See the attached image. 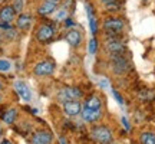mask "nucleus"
I'll use <instances>...</instances> for the list:
<instances>
[{
	"mask_svg": "<svg viewBox=\"0 0 155 144\" xmlns=\"http://www.w3.org/2000/svg\"><path fill=\"white\" fill-rule=\"evenodd\" d=\"M111 68L112 72L116 75H124L129 71V62L125 56H122V53H112L111 55Z\"/></svg>",
	"mask_w": 155,
	"mask_h": 144,
	"instance_id": "1",
	"label": "nucleus"
},
{
	"mask_svg": "<svg viewBox=\"0 0 155 144\" xmlns=\"http://www.w3.org/2000/svg\"><path fill=\"white\" fill-rule=\"evenodd\" d=\"M91 137L99 144H108L112 141V131L106 125H96L92 128Z\"/></svg>",
	"mask_w": 155,
	"mask_h": 144,
	"instance_id": "2",
	"label": "nucleus"
},
{
	"mask_svg": "<svg viewBox=\"0 0 155 144\" xmlns=\"http://www.w3.org/2000/svg\"><path fill=\"white\" fill-rule=\"evenodd\" d=\"M82 97V91L79 88H75V87H66L59 91L58 94V100L61 102H66V101H73V100H79Z\"/></svg>",
	"mask_w": 155,
	"mask_h": 144,
	"instance_id": "3",
	"label": "nucleus"
},
{
	"mask_svg": "<svg viewBox=\"0 0 155 144\" xmlns=\"http://www.w3.org/2000/svg\"><path fill=\"white\" fill-rule=\"evenodd\" d=\"M124 26H125V23L119 17H109V19H106L105 22H104V29L106 30V33L114 35V36L116 33H119L122 29H124Z\"/></svg>",
	"mask_w": 155,
	"mask_h": 144,
	"instance_id": "4",
	"label": "nucleus"
},
{
	"mask_svg": "<svg viewBox=\"0 0 155 144\" xmlns=\"http://www.w3.org/2000/svg\"><path fill=\"white\" fill-rule=\"evenodd\" d=\"M55 72V63L50 61H42L36 63L33 68V74L38 77H48Z\"/></svg>",
	"mask_w": 155,
	"mask_h": 144,
	"instance_id": "5",
	"label": "nucleus"
},
{
	"mask_svg": "<svg viewBox=\"0 0 155 144\" xmlns=\"http://www.w3.org/2000/svg\"><path fill=\"white\" fill-rule=\"evenodd\" d=\"M53 35H55V29L50 25H40L38 28V30H36V39L39 42H42V43L50 40L53 38Z\"/></svg>",
	"mask_w": 155,
	"mask_h": 144,
	"instance_id": "6",
	"label": "nucleus"
},
{
	"mask_svg": "<svg viewBox=\"0 0 155 144\" xmlns=\"http://www.w3.org/2000/svg\"><path fill=\"white\" fill-rule=\"evenodd\" d=\"M52 140H53V135H52L50 131L40 130V131H36V133L32 134L30 143L32 144H50Z\"/></svg>",
	"mask_w": 155,
	"mask_h": 144,
	"instance_id": "7",
	"label": "nucleus"
},
{
	"mask_svg": "<svg viewBox=\"0 0 155 144\" xmlns=\"http://www.w3.org/2000/svg\"><path fill=\"white\" fill-rule=\"evenodd\" d=\"M105 48H106V50H108L111 55L112 53H124V50H125V45H124L122 40H119L116 36H114V38H111V39H108V40H106Z\"/></svg>",
	"mask_w": 155,
	"mask_h": 144,
	"instance_id": "8",
	"label": "nucleus"
},
{
	"mask_svg": "<svg viewBox=\"0 0 155 144\" xmlns=\"http://www.w3.org/2000/svg\"><path fill=\"white\" fill-rule=\"evenodd\" d=\"M62 105H63L65 114L69 117H75V115H78V114H81V111H82V105H81L79 100L66 101V102H62Z\"/></svg>",
	"mask_w": 155,
	"mask_h": 144,
	"instance_id": "9",
	"label": "nucleus"
},
{
	"mask_svg": "<svg viewBox=\"0 0 155 144\" xmlns=\"http://www.w3.org/2000/svg\"><path fill=\"white\" fill-rule=\"evenodd\" d=\"M58 5H59V2H55V0H43V2L40 3V6L38 7L39 15H42V16H49V15H52L53 12H56Z\"/></svg>",
	"mask_w": 155,
	"mask_h": 144,
	"instance_id": "10",
	"label": "nucleus"
},
{
	"mask_svg": "<svg viewBox=\"0 0 155 144\" xmlns=\"http://www.w3.org/2000/svg\"><path fill=\"white\" fill-rule=\"evenodd\" d=\"M15 89H16L17 95H19L23 101H30L32 100V91H30V88H29L23 81H20V79L16 81V82H15Z\"/></svg>",
	"mask_w": 155,
	"mask_h": 144,
	"instance_id": "11",
	"label": "nucleus"
},
{
	"mask_svg": "<svg viewBox=\"0 0 155 144\" xmlns=\"http://www.w3.org/2000/svg\"><path fill=\"white\" fill-rule=\"evenodd\" d=\"M65 40H66L72 48H78L79 45L82 43V33H81L79 30H76V29H71V30H68L66 35H65Z\"/></svg>",
	"mask_w": 155,
	"mask_h": 144,
	"instance_id": "12",
	"label": "nucleus"
},
{
	"mask_svg": "<svg viewBox=\"0 0 155 144\" xmlns=\"http://www.w3.org/2000/svg\"><path fill=\"white\" fill-rule=\"evenodd\" d=\"M81 115H82L83 121L95 122L101 118L102 112H101V110H92V108H88V107H83V110L81 111Z\"/></svg>",
	"mask_w": 155,
	"mask_h": 144,
	"instance_id": "13",
	"label": "nucleus"
},
{
	"mask_svg": "<svg viewBox=\"0 0 155 144\" xmlns=\"http://www.w3.org/2000/svg\"><path fill=\"white\" fill-rule=\"evenodd\" d=\"M32 20L33 17L30 15H26V13H19V16L16 19V28L20 29V30H26L29 29V26L32 25Z\"/></svg>",
	"mask_w": 155,
	"mask_h": 144,
	"instance_id": "14",
	"label": "nucleus"
},
{
	"mask_svg": "<svg viewBox=\"0 0 155 144\" xmlns=\"http://www.w3.org/2000/svg\"><path fill=\"white\" fill-rule=\"evenodd\" d=\"M16 16V12L12 6H3L0 9V20H3L6 23H10L13 22V19Z\"/></svg>",
	"mask_w": 155,
	"mask_h": 144,
	"instance_id": "15",
	"label": "nucleus"
},
{
	"mask_svg": "<svg viewBox=\"0 0 155 144\" xmlns=\"http://www.w3.org/2000/svg\"><path fill=\"white\" fill-rule=\"evenodd\" d=\"M17 118V110L16 108H9L6 110L3 114H2V120L6 122V124H13Z\"/></svg>",
	"mask_w": 155,
	"mask_h": 144,
	"instance_id": "16",
	"label": "nucleus"
},
{
	"mask_svg": "<svg viewBox=\"0 0 155 144\" xmlns=\"http://www.w3.org/2000/svg\"><path fill=\"white\" fill-rule=\"evenodd\" d=\"M101 105H102L101 98L99 97H96V95H91L88 100L85 101V107L92 108V110H101Z\"/></svg>",
	"mask_w": 155,
	"mask_h": 144,
	"instance_id": "17",
	"label": "nucleus"
},
{
	"mask_svg": "<svg viewBox=\"0 0 155 144\" xmlns=\"http://www.w3.org/2000/svg\"><path fill=\"white\" fill-rule=\"evenodd\" d=\"M86 12H88V19H89V26H91V32L92 35L96 33L98 30V25H96V19H95L94 13H92V7L89 5H86Z\"/></svg>",
	"mask_w": 155,
	"mask_h": 144,
	"instance_id": "18",
	"label": "nucleus"
},
{
	"mask_svg": "<svg viewBox=\"0 0 155 144\" xmlns=\"http://www.w3.org/2000/svg\"><path fill=\"white\" fill-rule=\"evenodd\" d=\"M55 13H56L55 20H58V22H65L68 19V15H69V9H68L66 6H62L59 9H56Z\"/></svg>",
	"mask_w": 155,
	"mask_h": 144,
	"instance_id": "19",
	"label": "nucleus"
},
{
	"mask_svg": "<svg viewBox=\"0 0 155 144\" xmlns=\"http://www.w3.org/2000/svg\"><path fill=\"white\" fill-rule=\"evenodd\" d=\"M141 144H155V134L151 131H144L139 137Z\"/></svg>",
	"mask_w": 155,
	"mask_h": 144,
	"instance_id": "20",
	"label": "nucleus"
},
{
	"mask_svg": "<svg viewBox=\"0 0 155 144\" xmlns=\"http://www.w3.org/2000/svg\"><path fill=\"white\" fill-rule=\"evenodd\" d=\"M12 7L15 9V12H16V13H22L23 7H25V0H13V5H12Z\"/></svg>",
	"mask_w": 155,
	"mask_h": 144,
	"instance_id": "21",
	"label": "nucleus"
},
{
	"mask_svg": "<svg viewBox=\"0 0 155 144\" xmlns=\"http://www.w3.org/2000/svg\"><path fill=\"white\" fill-rule=\"evenodd\" d=\"M10 62L9 61H6V59H0V72H7V71H10Z\"/></svg>",
	"mask_w": 155,
	"mask_h": 144,
	"instance_id": "22",
	"label": "nucleus"
},
{
	"mask_svg": "<svg viewBox=\"0 0 155 144\" xmlns=\"http://www.w3.org/2000/svg\"><path fill=\"white\" fill-rule=\"evenodd\" d=\"M96 45H98V43H96V39L92 38V39H91V42H89V48H88L89 53H95V52H96V48H98Z\"/></svg>",
	"mask_w": 155,
	"mask_h": 144,
	"instance_id": "23",
	"label": "nucleus"
},
{
	"mask_svg": "<svg viewBox=\"0 0 155 144\" xmlns=\"http://www.w3.org/2000/svg\"><path fill=\"white\" fill-rule=\"evenodd\" d=\"M112 95L115 97V100L118 101V104H119V105H122V104H124V100H122V97H121V95L118 94V91H115V89H112Z\"/></svg>",
	"mask_w": 155,
	"mask_h": 144,
	"instance_id": "24",
	"label": "nucleus"
},
{
	"mask_svg": "<svg viewBox=\"0 0 155 144\" xmlns=\"http://www.w3.org/2000/svg\"><path fill=\"white\" fill-rule=\"evenodd\" d=\"M63 25H65V28H72V26H75V22H73L72 19H69V17H68L66 20L63 22Z\"/></svg>",
	"mask_w": 155,
	"mask_h": 144,
	"instance_id": "25",
	"label": "nucleus"
},
{
	"mask_svg": "<svg viewBox=\"0 0 155 144\" xmlns=\"http://www.w3.org/2000/svg\"><path fill=\"white\" fill-rule=\"evenodd\" d=\"M122 124H124V125H125V130H128V131H129V122L127 121V118H125V117H122Z\"/></svg>",
	"mask_w": 155,
	"mask_h": 144,
	"instance_id": "26",
	"label": "nucleus"
},
{
	"mask_svg": "<svg viewBox=\"0 0 155 144\" xmlns=\"http://www.w3.org/2000/svg\"><path fill=\"white\" fill-rule=\"evenodd\" d=\"M101 2H102L105 6H109V5H112V3H116L118 0H101Z\"/></svg>",
	"mask_w": 155,
	"mask_h": 144,
	"instance_id": "27",
	"label": "nucleus"
},
{
	"mask_svg": "<svg viewBox=\"0 0 155 144\" xmlns=\"http://www.w3.org/2000/svg\"><path fill=\"white\" fill-rule=\"evenodd\" d=\"M99 87H102V88H106V87H108V82H106L105 79H102V81L99 82Z\"/></svg>",
	"mask_w": 155,
	"mask_h": 144,
	"instance_id": "28",
	"label": "nucleus"
},
{
	"mask_svg": "<svg viewBox=\"0 0 155 144\" xmlns=\"http://www.w3.org/2000/svg\"><path fill=\"white\" fill-rule=\"evenodd\" d=\"M0 144H13V143H12L10 140H3V141H2Z\"/></svg>",
	"mask_w": 155,
	"mask_h": 144,
	"instance_id": "29",
	"label": "nucleus"
},
{
	"mask_svg": "<svg viewBox=\"0 0 155 144\" xmlns=\"http://www.w3.org/2000/svg\"><path fill=\"white\" fill-rule=\"evenodd\" d=\"M2 137H3V127L0 125V139H2Z\"/></svg>",
	"mask_w": 155,
	"mask_h": 144,
	"instance_id": "30",
	"label": "nucleus"
},
{
	"mask_svg": "<svg viewBox=\"0 0 155 144\" xmlns=\"http://www.w3.org/2000/svg\"><path fill=\"white\" fill-rule=\"evenodd\" d=\"M61 144H66V143H65V139H63V137H61Z\"/></svg>",
	"mask_w": 155,
	"mask_h": 144,
	"instance_id": "31",
	"label": "nucleus"
},
{
	"mask_svg": "<svg viewBox=\"0 0 155 144\" xmlns=\"http://www.w3.org/2000/svg\"><path fill=\"white\" fill-rule=\"evenodd\" d=\"M2 88H3V85H2V82H0V91H2Z\"/></svg>",
	"mask_w": 155,
	"mask_h": 144,
	"instance_id": "32",
	"label": "nucleus"
},
{
	"mask_svg": "<svg viewBox=\"0 0 155 144\" xmlns=\"http://www.w3.org/2000/svg\"><path fill=\"white\" fill-rule=\"evenodd\" d=\"M142 2H144V3H147V2H148V0H142Z\"/></svg>",
	"mask_w": 155,
	"mask_h": 144,
	"instance_id": "33",
	"label": "nucleus"
},
{
	"mask_svg": "<svg viewBox=\"0 0 155 144\" xmlns=\"http://www.w3.org/2000/svg\"><path fill=\"white\" fill-rule=\"evenodd\" d=\"M0 102H2V95H0Z\"/></svg>",
	"mask_w": 155,
	"mask_h": 144,
	"instance_id": "34",
	"label": "nucleus"
},
{
	"mask_svg": "<svg viewBox=\"0 0 155 144\" xmlns=\"http://www.w3.org/2000/svg\"><path fill=\"white\" fill-rule=\"evenodd\" d=\"M108 144H115V143H112V141H111V143H108Z\"/></svg>",
	"mask_w": 155,
	"mask_h": 144,
	"instance_id": "35",
	"label": "nucleus"
},
{
	"mask_svg": "<svg viewBox=\"0 0 155 144\" xmlns=\"http://www.w3.org/2000/svg\"><path fill=\"white\" fill-rule=\"evenodd\" d=\"M0 40H2V33H0Z\"/></svg>",
	"mask_w": 155,
	"mask_h": 144,
	"instance_id": "36",
	"label": "nucleus"
},
{
	"mask_svg": "<svg viewBox=\"0 0 155 144\" xmlns=\"http://www.w3.org/2000/svg\"><path fill=\"white\" fill-rule=\"evenodd\" d=\"M2 2H5V0H0V3H2Z\"/></svg>",
	"mask_w": 155,
	"mask_h": 144,
	"instance_id": "37",
	"label": "nucleus"
},
{
	"mask_svg": "<svg viewBox=\"0 0 155 144\" xmlns=\"http://www.w3.org/2000/svg\"><path fill=\"white\" fill-rule=\"evenodd\" d=\"M55 2H61V0H55Z\"/></svg>",
	"mask_w": 155,
	"mask_h": 144,
	"instance_id": "38",
	"label": "nucleus"
}]
</instances>
